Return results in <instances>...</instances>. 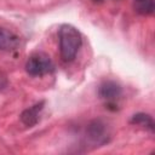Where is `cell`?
Masks as SVG:
<instances>
[{
	"label": "cell",
	"mask_w": 155,
	"mask_h": 155,
	"mask_svg": "<svg viewBox=\"0 0 155 155\" xmlns=\"http://www.w3.org/2000/svg\"><path fill=\"white\" fill-rule=\"evenodd\" d=\"M58 41L62 59L64 62H71L82 45L80 31L71 24H62L58 30Z\"/></svg>",
	"instance_id": "obj_1"
},
{
	"label": "cell",
	"mask_w": 155,
	"mask_h": 155,
	"mask_svg": "<svg viewBox=\"0 0 155 155\" xmlns=\"http://www.w3.org/2000/svg\"><path fill=\"white\" fill-rule=\"evenodd\" d=\"M54 70V64L51 57L45 52H35L28 57L25 62V71L31 76H42L51 74Z\"/></svg>",
	"instance_id": "obj_2"
},
{
	"label": "cell",
	"mask_w": 155,
	"mask_h": 155,
	"mask_svg": "<svg viewBox=\"0 0 155 155\" xmlns=\"http://www.w3.org/2000/svg\"><path fill=\"white\" fill-rule=\"evenodd\" d=\"M86 138L94 145H101L108 142V130L101 120H93L86 128Z\"/></svg>",
	"instance_id": "obj_3"
},
{
	"label": "cell",
	"mask_w": 155,
	"mask_h": 155,
	"mask_svg": "<svg viewBox=\"0 0 155 155\" xmlns=\"http://www.w3.org/2000/svg\"><path fill=\"white\" fill-rule=\"evenodd\" d=\"M44 105H45V102L41 101V102H38V103H35L34 105L27 108V109L21 114V120H22V122H23L27 127H33V126H35V125L38 124V121H39L40 113L42 111Z\"/></svg>",
	"instance_id": "obj_4"
},
{
	"label": "cell",
	"mask_w": 155,
	"mask_h": 155,
	"mask_svg": "<svg viewBox=\"0 0 155 155\" xmlns=\"http://www.w3.org/2000/svg\"><path fill=\"white\" fill-rule=\"evenodd\" d=\"M19 45V38L6 28H0V51L16 50Z\"/></svg>",
	"instance_id": "obj_5"
},
{
	"label": "cell",
	"mask_w": 155,
	"mask_h": 155,
	"mask_svg": "<svg viewBox=\"0 0 155 155\" xmlns=\"http://www.w3.org/2000/svg\"><path fill=\"white\" fill-rule=\"evenodd\" d=\"M98 93L101 98L108 102H113L121 96V87L114 81H105L104 84L101 85Z\"/></svg>",
	"instance_id": "obj_6"
},
{
	"label": "cell",
	"mask_w": 155,
	"mask_h": 155,
	"mask_svg": "<svg viewBox=\"0 0 155 155\" xmlns=\"http://www.w3.org/2000/svg\"><path fill=\"white\" fill-rule=\"evenodd\" d=\"M131 124L137 125V126H142V127H144V128H148V130L151 131V132H154V130H155L153 117H151L149 114H145V113L134 114V115L132 116V119H131Z\"/></svg>",
	"instance_id": "obj_7"
},
{
	"label": "cell",
	"mask_w": 155,
	"mask_h": 155,
	"mask_svg": "<svg viewBox=\"0 0 155 155\" xmlns=\"http://www.w3.org/2000/svg\"><path fill=\"white\" fill-rule=\"evenodd\" d=\"M133 8L139 15L148 16L154 13L155 4L154 0H133Z\"/></svg>",
	"instance_id": "obj_8"
},
{
	"label": "cell",
	"mask_w": 155,
	"mask_h": 155,
	"mask_svg": "<svg viewBox=\"0 0 155 155\" xmlns=\"http://www.w3.org/2000/svg\"><path fill=\"white\" fill-rule=\"evenodd\" d=\"M7 79H6V76L2 74V73H0V90H4L6 86H7Z\"/></svg>",
	"instance_id": "obj_9"
}]
</instances>
